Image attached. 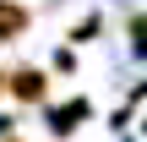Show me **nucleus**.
<instances>
[{
    "mask_svg": "<svg viewBox=\"0 0 147 142\" xmlns=\"http://www.w3.org/2000/svg\"><path fill=\"white\" fill-rule=\"evenodd\" d=\"M5 93L16 104H44L49 99V77L38 66H16V71H5Z\"/></svg>",
    "mask_w": 147,
    "mask_h": 142,
    "instance_id": "1",
    "label": "nucleus"
},
{
    "mask_svg": "<svg viewBox=\"0 0 147 142\" xmlns=\"http://www.w3.org/2000/svg\"><path fill=\"white\" fill-rule=\"evenodd\" d=\"M27 27H33V11L22 0H0V44H16Z\"/></svg>",
    "mask_w": 147,
    "mask_h": 142,
    "instance_id": "2",
    "label": "nucleus"
},
{
    "mask_svg": "<svg viewBox=\"0 0 147 142\" xmlns=\"http://www.w3.org/2000/svg\"><path fill=\"white\" fill-rule=\"evenodd\" d=\"M98 33H104V16H98V11H87V16L71 27V44H87V38H98Z\"/></svg>",
    "mask_w": 147,
    "mask_h": 142,
    "instance_id": "4",
    "label": "nucleus"
},
{
    "mask_svg": "<svg viewBox=\"0 0 147 142\" xmlns=\"http://www.w3.org/2000/svg\"><path fill=\"white\" fill-rule=\"evenodd\" d=\"M0 93H5V71H0Z\"/></svg>",
    "mask_w": 147,
    "mask_h": 142,
    "instance_id": "5",
    "label": "nucleus"
},
{
    "mask_svg": "<svg viewBox=\"0 0 147 142\" xmlns=\"http://www.w3.org/2000/svg\"><path fill=\"white\" fill-rule=\"evenodd\" d=\"M87 115H93V104H87V99H71V104L49 109V131H55V137H71V131H76Z\"/></svg>",
    "mask_w": 147,
    "mask_h": 142,
    "instance_id": "3",
    "label": "nucleus"
}]
</instances>
